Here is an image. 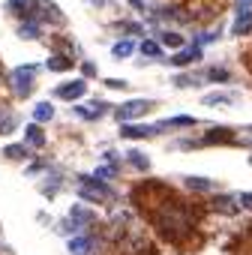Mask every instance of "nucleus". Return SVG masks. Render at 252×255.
<instances>
[{
	"label": "nucleus",
	"instance_id": "obj_5",
	"mask_svg": "<svg viewBox=\"0 0 252 255\" xmlns=\"http://www.w3.org/2000/svg\"><path fill=\"white\" fill-rule=\"evenodd\" d=\"M198 57H201V48H198V45H192V48L177 51V54L171 57V66H189V63H195Z\"/></svg>",
	"mask_w": 252,
	"mask_h": 255
},
{
	"label": "nucleus",
	"instance_id": "obj_15",
	"mask_svg": "<svg viewBox=\"0 0 252 255\" xmlns=\"http://www.w3.org/2000/svg\"><path fill=\"white\" fill-rule=\"evenodd\" d=\"M3 153H6L9 159H24V156H27V144H9Z\"/></svg>",
	"mask_w": 252,
	"mask_h": 255
},
{
	"label": "nucleus",
	"instance_id": "obj_13",
	"mask_svg": "<svg viewBox=\"0 0 252 255\" xmlns=\"http://www.w3.org/2000/svg\"><path fill=\"white\" fill-rule=\"evenodd\" d=\"M75 114H81V117H87V120H93V117H99V114H105V102H93V108H75Z\"/></svg>",
	"mask_w": 252,
	"mask_h": 255
},
{
	"label": "nucleus",
	"instance_id": "obj_20",
	"mask_svg": "<svg viewBox=\"0 0 252 255\" xmlns=\"http://www.w3.org/2000/svg\"><path fill=\"white\" fill-rule=\"evenodd\" d=\"M129 159H132V165H135V168H141V171H144V168L150 165V162H147V159H144V156H141L138 150H129Z\"/></svg>",
	"mask_w": 252,
	"mask_h": 255
},
{
	"label": "nucleus",
	"instance_id": "obj_2",
	"mask_svg": "<svg viewBox=\"0 0 252 255\" xmlns=\"http://www.w3.org/2000/svg\"><path fill=\"white\" fill-rule=\"evenodd\" d=\"M147 108H150V102H147V99H132V102H123L114 114H117V120H120V123H126V120H135V117L147 114Z\"/></svg>",
	"mask_w": 252,
	"mask_h": 255
},
{
	"label": "nucleus",
	"instance_id": "obj_14",
	"mask_svg": "<svg viewBox=\"0 0 252 255\" xmlns=\"http://www.w3.org/2000/svg\"><path fill=\"white\" fill-rule=\"evenodd\" d=\"M186 186H189V189H198V192L213 189V183H210V180H204V177H186Z\"/></svg>",
	"mask_w": 252,
	"mask_h": 255
},
{
	"label": "nucleus",
	"instance_id": "obj_27",
	"mask_svg": "<svg viewBox=\"0 0 252 255\" xmlns=\"http://www.w3.org/2000/svg\"><path fill=\"white\" fill-rule=\"evenodd\" d=\"M12 126H15V120H12V117L0 120V132H12Z\"/></svg>",
	"mask_w": 252,
	"mask_h": 255
},
{
	"label": "nucleus",
	"instance_id": "obj_19",
	"mask_svg": "<svg viewBox=\"0 0 252 255\" xmlns=\"http://www.w3.org/2000/svg\"><path fill=\"white\" fill-rule=\"evenodd\" d=\"M48 69L63 72V69H69V60H66V57H48Z\"/></svg>",
	"mask_w": 252,
	"mask_h": 255
},
{
	"label": "nucleus",
	"instance_id": "obj_10",
	"mask_svg": "<svg viewBox=\"0 0 252 255\" xmlns=\"http://www.w3.org/2000/svg\"><path fill=\"white\" fill-rule=\"evenodd\" d=\"M132 51H135V42H132V39H120V42L111 48V54H114V57H129Z\"/></svg>",
	"mask_w": 252,
	"mask_h": 255
},
{
	"label": "nucleus",
	"instance_id": "obj_28",
	"mask_svg": "<svg viewBox=\"0 0 252 255\" xmlns=\"http://www.w3.org/2000/svg\"><path fill=\"white\" fill-rule=\"evenodd\" d=\"M129 3H132L135 9H144V3H141V0H129Z\"/></svg>",
	"mask_w": 252,
	"mask_h": 255
},
{
	"label": "nucleus",
	"instance_id": "obj_22",
	"mask_svg": "<svg viewBox=\"0 0 252 255\" xmlns=\"http://www.w3.org/2000/svg\"><path fill=\"white\" fill-rule=\"evenodd\" d=\"M72 219H78V222H90L93 216H90V210H84V207H72Z\"/></svg>",
	"mask_w": 252,
	"mask_h": 255
},
{
	"label": "nucleus",
	"instance_id": "obj_8",
	"mask_svg": "<svg viewBox=\"0 0 252 255\" xmlns=\"http://www.w3.org/2000/svg\"><path fill=\"white\" fill-rule=\"evenodd\" d=\"M24 141H27L30 147H42V144H45V135H42V129H39L36 123H30L27 129H24Z\"/></svg>",
	"mask_w": 252,
	"mask_h": 255
},
{
	"label": "nucleus",
	"instance_id": "obj_18",
	"mask_svg": "<svg viewBox=\"0 0 252 255\" xmlns=\"http://www.w3.org/2000/svg\"><path fill=\"white\" fill-rule=\"evenodd\" d=\"M180 42H183V39H180V33H171V30H168V33H162V45H168V48H180Z\"/></svg>",
	"mask_w": 252,
	"mask_h": 255
},
{
	"label": "nucleus",
	"instance_id": "obj_4",
	"mask_svg": "<svg viewBox=\"0 0 252 255\" xmlns=\"http://www.w3.org/2000/svg\"><path fill=\"white\" fill-rule=\"evenodd\" d=\"M84 93H87V81H81V78L66 81V84L57 87V96H60V99H78V96H84Z\"/></svg>",
	"mask_w": 252,
	"mask_h": 255
},
{
	"label": "nucleus",
	"instance_id": "obj_24",
	"mask_svg": "<svg viewBox=\"0 0 252 255\" xmlns=\"http://www.w3.org/2000/svg\"><path fill=\"white\" fill-rule=\"evenodd\" d=\"M207 78H213V81H225V78H228V69H210Z\"/></svg>",
	"mask_w": 252,
	"mask_h": 255
},
{
	"label": "nucleus",
	"instance_id": "obj_7",
	"mask_svg": "<svg viewBox=\"0 0 252 255\" xmlns=\"http://www.w3.org/2000/svg\"><path fill=\"white\" fill-rule=\"evenodd\" d=\"M231 33L234 36H243V33H252V12H240V18L234 21V27H231Z\"/></svg>",
	"mask_w": 252,
	"mask_h": 255
},
{
	"label": "nucleus",
	"instance_id": "obj_6",
	"mask_svg": "<svg viewBox=\"0 0 252 255\" xmlns=\"http://www.w3.org/2000/svg\"><path fill=\"white\" fill-rule=\"evenodd\" d=\"M156 129H159V126H126V123H123L120 135H123V138H147V135H153Z\"/></svg>",
	"mask_w": 252,
	"mask_h": 255
},
{
	"label": "nucleus",
	"instance_id": "obj_11",
	"mask_svg": "<svg viewBox=\"0 0 252 255\" xmlns=\"http://www.w3.org/2000/svg\"><path fill=\"white\" fill-rule=\"evenodd\" d=\"M69 252L72 255H87L90 252V240L87 237H72L69 240Z\"/></svg>",
	"mask_w": 252,
	"mask_h": 255
},
{
	"label": "nucleus",
	"instance_id": "obj_17",
	"mask_svg": "<svg viewBox=\"0 0 252 255\" xmlns=\"http://www.w3.org/2000/svg\"><path fill=\"white\" fill-rule=\"evenodd\" d=\"M18 36H24V39H33V36H39V27L30 21V24H21L18 27Z\"/></svg>",
	"mask_w": 252,
	"mask_h": 255
},
{
	"label": "nucleus",
	"instance_id": "obj_3",
	"mask_svg": "<svg viewBox=\"0 0 252 255\" xmlns=\"http://www.w3.org/2000/svg\"><path fill=\"white\" fill-rule=\"evenodd\" d=\"M33 75H36V66H18V69L9 75V78H12L15 93L27 96V93H30V87H33Z\"/></svg>",
	"mask_w": 252,
	"mask_h": 255
},
{
	"label": "nucleus",
	"instance_id": "obj_9",
	"mask_svg": "<svg viewBox=\"0 0 252 255\" xmlns=\"http://www.w3.org/2000/svg\"><path fill=\"white\" fill-rule=\"evenodd\" d=\"M54 117V105L51 102H39L36 108H33V120L36 123H45V120H51Z\"/></svg>",
	"mask_w": 252,
	"mask_h": 255
},
{
	"label": "nucleus",
	"instance_id": "obj_16",
	"mask_svg": "<svg viewBox=\"0 0 252 255\" xmlns=\"http://www.w3.org/2000/svg\"><path fill=\"white\" fill-rule=\"evenodd\" d=\"M141 54H144V57H159L162 51H159V45H156V42L144 39V42H141Z\"/></svg>",
	"mask_w": 252,
	"mask_h": 255
},
{
	"label": "nucleus",
	"instance_id": "obj_21",
	"mask_svg": "<svg viewBox=\"0 0 252 255\" xmlns=\"http://www.w3.org/2000/svg\"><path fill=\"white\" fill-rule=\"evenodd\" d=\"M216 210H222V213H234L237 207L231 204V198H216Z\"/></svg>",
	"mask_w": 252,
	"mask_h": 255
},
{
	"label": "nucleus",
	"instance_id": "obj_23",
	"mask_svg": "<svg viewBox=\"0 0 252 255\" xmlns=\"http://www.w3.org/2000/svg\"><path fill=\"white\" fill-rule=\"evenodd\" d=\"M237 204L246 207V210H252V192H240V195H237Z\"/></svg>",
	"mask_w": 252,
	"mask_h": 255
},
{
	"label": "nucleus",
	"instance_id": "obj_1",
	"mask_svg": "<svg viewBox=\"0 0 252 255\" xmlns=\"http://www.w3.org/2000/svg\"><path fill=\"white\" fill-rule=\"evenodd\" d=\"M111 189L99 180V177H81V198L87 201H99V198H108Z\"/></svg>",
	"mask_w": 252,
	"mask_h": 255
},
{
	"label": "nucleus",
	"instance_id": "obj_26",
	"mask_svg": "<svg viewBox=\"0 0 252 255\" xmlns=\"http://www.w3.org/2000/svg\"><path fill=\"white\" fill-rule=\"evenodd\" d=\"M111 174H114V168H111V165H102V168H96V174H93V177H99V180H108Z\"/></svg>",
	"mask_w": 252,
	"mask_h": 255
},
{
	"label": "nucleus",
	"instance_id": "obj_12",
	"mask_svg": "<svg viewBox=\"0 0 252 255\" xmlns=\"http://www.w3.org/2000/svg\"><path fill=\"white\" fill-rule=\"evenodd\" d=\"M201 102H204V105H231L234 96H228V93H207Z\"/></svg>",
	"mask_w": 252,
	"mask_h": 255
},
{
	"label": "nucleus",
	"instance_id": "obj_25",
	"mask_svg": "<svg viewBox=\"0 0 252 255\" xmlns=\"http://www.w3.org/2000/svg\"><path fill=\"white\" fill-rule=\"evenodd\" d=\"M168 123H171V126H192L195 120H192V117H183V114H180V117H171Z\"/></svg>",
	"mask_w": 252,
	"mask_h": 255
}]
</instances>
